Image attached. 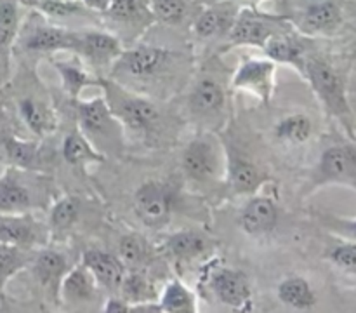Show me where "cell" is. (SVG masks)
<instances>
[{
    "mask_svg": "<svg viewBox=\"0 0 356 313\" xmlns=\"http://www.w3.org/2000/svg\"><path fill=\"white\" fill-rule=\"evenodd\" d=\"M51 230L49 225L35 216V212L0 214V243L38 249L47 246Z\"/></svg>",
    "mask_w": 356,
    "mask_h": 313,
    "instance_id": "14",
    "label": "cell"
},
{
    "mask_svg": "<svg viewBox=\"0 0 356 313\" xmlns=\"http://www.w3.org/2000/svg\"><path fill=\"white\" fill-rule=\"evenodd\" d=\"M214 243V240L200 230H179L163 240V254L176 264H188L211 256Z\"/></svg>",
    "mask_w": 356,
    "mask_h": 313,
    "instance_id": "21",
    "label": "cell"
},
{
    "mask_svg": "<svg viewBox=\"0 0 356 313\" xmlns=\"http://www.w3.org/2000/svg\"><path fill=\"white\" fill-rule=\"evenodd\" d=\"M329 184H341L356 191V139L327 146L320 155L309 177L308 191L313 193Z\"/></svg>",
    "mask_w": 356,
    "mask_h": 313,
    "instance_id": "8",
    "label": "cell"
},
{
    "mask_svg": "<svg viewBox=\"0 0 356 313\" xmlns=\"http://www.w3.org/2000/svg\"><path fill=\"white\" fill-rule=\"evenodd\" d=\"M61 152L66 163L82 170H86L89 166L103 163L106 160V155H103L80 129H73L65 136Z\"/></svg>",
    "mask_w": 356,
    "mask_h": 313,
    "instance_id": "29",
    "label": "cell"
},
{
    "mask_svg": "<svg viewBox=\"0 0 356 313\" xmlns=\"http://www.w3.org/2000/svg\"><path fill=\"white\" fill-rule=\"evenodd\" d=\"M134 212L146 226L160 228L167 225L176 209V190L160 179H148L134 191Z\"/></svg>",
    "mask_w": 356,
    "mask_h": 313,
    "instance_id": "9",
    "label": "cell"
},
{
    "mask_svg": "<svg viewBox=\"0 0 356 313\" xmlns=\"http://www.w3.org/2000/svg\"><path fill=\"white\" fill-rule=\"evenodd\" d=\"M99 90L106 99L111 113L124 127L125 134L138 136V138H149L155 134L162 122V113L148 97L132 93L111 77L108 79L101 77Z\"/></svg>",
    "mask_w": 356,
    "mask_h": 313,
    "instance_id": "2",
    "label": "cell"
},
{
    "mask_svg": "<svg viewBox=\"0 0 356 313\" xmlns=\"http://www.w3.org/2000/svg\"><path fill=\"white\" fill-rule=\"evenodd\" d=\"M52 183L45 172L7 166L0 176V214L35 212L51 205Z\"/></svg>",
    "mask_w": 356,
    "mask_h": 313,
    "instance_id": "3",
    "label": "cell"
},
{
    "mask_svg": "<svg viewBox=\"0 0 356 313\" xmlns=\"http://www.w3.org/2000/svg\"><path fill=\"white\" fill-rule=\"evenodd\" d=\"M35 250L37 249L0 243V294L6 289L7 282L13 280L19 271L26 270L30 266Z\"/></svg>",
    "mask_w": 356,
    "mask_h": 313,
    "instance_id": "35",
    "label": "cell"
},
{
    "mask_svg": "<svg viewBox=\"0 0 356 313\" xmlns=\"http://www.w3.org/2000/svg\"><path fill=\"white\" fill-rule=\"evenodd\" d=\"M313 120L309 115L296 111V113H289L282 117L280 120L275 124L273 136L278 143L285 146H301L309 141L313 136Z\"/></svg>",
    "mask_w": 356,
    "mask_h": 313,
    "instance_id": "32",
    "label": "cell"
},
{
    "mask_svg": "<svg viewBox=\"0 0 356 313\" xmlns=\"http://www.w3.org/2000/svg\"><path fill=\"white\" fill-rule=\"evenodd\" d=\"M294 28L289 17L270 16L256 9H242L233 23L232 30L226 35V51L233 47H256L263 49L271 37Z\"/></svg>",
    "mask_w": 356,
    "mask_h": 313,
    "instance_id": "7",
    "label": "cell"
},
{
    "mask_svg": "<svg viewBox=\"0 0 356 313\" xmlns=\"http://www.w3.org/2000/svg\"><path fill=\"white\" fill-rule=\"evenodd\" d=\"M325 259L344 273L356 275V240L341 239L327 250Z\"/></svg>",
    "mask_w": 356,
    "mask_h": 313,
    "instance_id": "40",
    "label": "cell"
},
{
    "mask_svg": "<svg viewBox=\"0 0 356 313\" xmlns=\"http://www.w3.org/2000/svg\"><path fill=\"white\" fill-rule=\"evenodd\" d=\"M79 129L89 138V141L99 150L103 155L106 153L122 152L125 141V131L108 106L103 94L90 99H75Z\"/></svg>",
    "mask_w": 356,
    "mask_h": 313,
    "instance_id": "4",
    "label": "cell"
},
{
    "mask_svg": "<svg viewBox=\"0 0 356 313\" xmlns=\"http://www.w3.org/2000/svg\"><path fill=\"white\" fill-rule=\"evenodd\" d=\"M238 10L240 6L232 0H221V2L204 7L195 14L191 31L200 40L226 37L238 16Z\"/></svg>",
    "mask_w": 356,
    "mask_h": 313,
    "instance_id": "22",
    "label": "cell"
},
{
    "mask_svg": "<svg viewBox=\"0 0 356 313\" xmlns=\"http://www.w3.org/2000/svg\"><path fill=\"white\" fill-rule=\"evenodd\" d=\"M80 2L83 3V7H86L87 10L97 14H104V10L110 6V0H80Z\"/></svg>",
    "mask_w": 356,
    "mask_h": 313,
    "instance_id": "43",
    "label": "cell"
},
{
    "mask_svg": "<svg viewBox=\"0 0 356 313\" xmlns=\"http://www.w3.org/2000/svg\"><path fill=\"white\" fill-rule=\"evenodd\" d=\"M159 312L167 313H195L198 312V298L179 277H174L163 285L156 298Z\"/></svg>",
    "mask_w": 356,
    "mask_h": 313,
    "instance_id": "31",
    "label": "cell"
},
{
    "mask_svg": "<svg viewBox=\"0 0 356 313\" xmlns=\"http://www.w3.org/2000/svg\"><path fill=\"white\" fill-rule=\"evenodd\" d=\"M118 296L131 305V310H136L145 303L156 301V298H159L152 280L141 268H132L129 271L125 270L120 289H118Z\"/></svg>",
    "mask_w": 356,
    "mask_h": 313,
    "instance_id": "33",
    "label": "cell"
},
{
    "mask_svg": "<svg viewBox=\"0 0 356 313\" xmlns=\"http://www.w3.org/2000/svg\"><path fill=\"white\" fill-rule=\"evenodd\" d=\"M103 310L104 312H132L131 305H129L125 299H122L120 296H115V294H111L110 298L106 299Z\"/></svg>",
    "mask_w": 356,
    "mask_h": 313,
    "instance_id": "42",
    "label": "cell"
},
{
    "mask_svg": "<svg viewBox=\"0 0 356 313\" xmlns=\"http://www.w3.org/2000/svg\"><path fill=\"white\" fill-rule=\"evenodd\" d=\"M179 54L159 45L139 44L122 51L117 61L111 65V79H127L134 82H149L162 73L170 72Z\"/></svg>",
    "mask_w": 356,
    "mask_h": 313,
    "instance_id": "6",
    "label": "cell"
},
{
    "mask_svg": "<svg viewBox=\"0 0 356 313\" xmlns=\"http://www.w3.org/2000/svg\"><path fill=\"white\" fill-rule=\"evenodd\" d=\"M343 7L336 0H318L306 6L291 23L306 37H330L343 26Z\"/></svg>",
    "mask_w": 356,
    "mask_h": 313,
    "instance_id": "15",
    "label": "cell"
},
{
    "mask_svg": "<svg viewBox=\"0 0 356 313\" xmlns=\"http://www.w3.org/2000/svg\"><path fill=\"white\" fill-rule=\"evenodd\" d=\"M318 219L329 232L339 239L356 240V218H339L334 214H318Z\"/></svg>",
    "mask_w": 356,
    "mask_h": 313,
    "instance_id": "41",
    "label": "cell"
},
{
    "mask_svg": "<svg viewBox=\"0 0 356 313\" xmlns=\"http://www.w3.org/2000/svg\"><path fill=\"white\" fill-rule=\"evenodd\" d=\"M280 211L277 202L259 191L250 195L238 214V225L242 232L249 236H266L277 230Z\"/></svg>",
    "mask_w": 356,
    "mask_h": 313,
    "instance_id": "17",
    "label": "cell"
},
{
    "mask_svg": "<svg viewBox=\"0 0 356 313\" xmlns=\"http://www.w3.org/2000/svg\"><path fill=\"white\" fill-rule=\"evenodd\" d=\"M226 103H228V96H226L225 86L212 75H202L191 86L188 108L195 117L216 120L225 115Z\"/></svg>",
    "mask_w": 356,
    "mask_h": 313,
    "instance_id": "18",
    "label": "cell"
},
{
    "mask_svg": "<svg viewBox=\"0 0 356 313\" xmlns=\"http://www.w3.org/2000/svg\"><path fill=\"white\" fill-rule=\"evenodd\" d=\"M124 51L120 37L111 31L82 30L76 31V47L73 54L94 68H111Z\"/></svg>",
    "mask_w": 356,
    "mask_h": 313,
    "instance_id": "16",
    "label": "cell"
},
{
    "mask_svg": "<svg viewBox=\"0 0 356 313\" xmlns=\"http://www.w3.org/2000/svg\"><path fill=\"white\" fill-rule=\"evenodd\" d=\"M225 181L233 195L250 197L273 181L263 167L238 150L225 145Z\"/></svg>",
    "mask_w": 356,
    "mask_h": 313,
    "instance_id": "12",
    "label": "cell"
},
{
    "mask_svg": "<svg viewBox=\"0 0 356 313\" xmlns=\"http://www.w3.org/2000/svg\"><path fill=\"white\" fill-rule=\"evenodd\" d=\"M277 298L284 306L291 310H299V312L313 310L318 303V296H316L313 285L309 284L308 278L301 277V275H291L278 282Z\"/></svg>",
    "mask_w": 356,
    "mask_h": 313,
    "instance_id": "30",
    "label": "cell"
},
{
    "mask_svg": "<svg viewBox=\"0 0 356 313\" xmlns=\"http://www.w3.org/2000/svg\"><path fill=\"white\" fill-rule=\"evenodd\" d=\"M263 52L266 58H270L277 65L291 66L302 75L306 58L312 51H309L308 37L299 33L296 28H291V30L271 37L263 47Z\"/></svg>",
    "mask_w": 356,
    "mask_h": 313,
    "instance_id": "20",
    "label": "cell"
},
{
    "mask_svg": "<svg viewBox=\"0 0 356 313\" xmlns=\"http://www.w3.org/2000/svg\"><path fill=\"white\" fill-rule=\"evenodd\" d=\"M232 2L238 3V6H242V3H256V2H261V0H232Z\"/></svg>",
    "mask_w": 356,
    "mask_h": 313,
    "instance_id": "44",
    "label": "cell"
},
{
    "mask_svg": "<svg viewBox=\"0 0 356 313\" xmlns=\"http://www.w3.org/2000/svg\"><path fill=\"white\" fill-rule=\"evenodd\" d=\"M28 268L37 278L38 284L45 291H49V294L54 296L56 301H59V285H61L66 271L70 270V263L65 254L58 249H51V247H38Z\"/></svg>",
    "mask_w": 356,
    "mask_h": 313,
    "instance_id": "24",
    "label": "cell"
},
{
    "mask_svg": "<svg viewBox=\"0 0 356 313\" xmlns=\"http://www.w3.org/2000/svg\"><path fill=\"white\" fill-rule=\"evenodd\" d=\"M24 7H30V9L37 10L38 14L51 17V19H63V17H72L76 14L87 13L80 0H35Z\"/></svg>",
    "mask_w": 356,
    "mask_h": 313,
    "instance_id": "37",
    "label": "cell"
},
{
    "mask_svg": "<svg viewBox=\"0 0 356 313\" xmlns=\"http://www.w3.org/2000/svg\"><path fill=\"white\" fill-rule=\"evenodd\" d=\"M17 113H19L24 127L33 134V138L42 139V141L54 134L58 129V113H56L54 106L37 96L19 97Z\"/></svg>",
    "mask_w": 356,
    "mask_h": 313,
    "instance_id": "26",
    "label": "cell"
},
{
    "mask_svg": "<svg viewBox=\"0 0 356 313\" xmlns=\"http://www.w3.org/2000/svg\"><path fill=\"white\" fill-rule=\"evenodd\" d=\"M19 33L17 0H0V51L10 47Z\"/></svg>",
    "mask_w": 356,
    "mask_h": 313,
    "instance_id": "38",
    "label": "cell"
},
{
    "mask_svg": "<svg viewBox=\"0 0 356 313\" xmlns=\"http://www.w3.org/2000/svg\"><path fill=\"white\" fill-rule=\"evenodd\" d=\"M52 66L58 72L59 80H61L63 90L72 101L82 97V93L90 87L99 89L101 77L90 75L82 65V59L73 54L72 59H54Z\"/></svg>",
    "mask_w": 356,
    "mask_h": 313,
    "instance_id": "27",
    "label": "cell"
},
{
    "mask_svg": "<svg viewBox=\"0 0 356 313\" xmlns=\"http://www.w3.org/2000/svg\"><path fill=\"white\" fill-rule=\"evenodd\" d=\"M225 145L212 132L197 134L181 153V169L190 183L204 184L225 177Z\"/></svg>",
    "mask_w": 356,
    "mask_h": 313,
    "instance_id": "5",
    "label": "cell"
},
{
    "mask_svg": "<svg viewBox=\"0 0 356 313\" xmlns=\"http://www.w3.org/2000/svg\"><path fill=\"white\" fill-rule=\"evenodd\" d=\"M277 87V63L270 58L243 56L232 77V89L256 96L263 104H270Z\"/></svg>",
    "mask_w": 356,
    "mask_h": 313,
    "instance_id": "10",
    "label": "cell"
},
{
    "mask_svg": "<svg viewBox=\"0 0 356 313\" xmlns=\"http://www.w3.org/2000/svg\"><path fill=\"white\" fill-rule=\"evenodd\" d=\"M99 284L82 261L70 266V270L63 277L61 285H59V301L72 306L90 305L96 299H99Z\"/></svg>",
    "mask_w": 356,
    "mask_h": 313,
    "instance_id": "23",
    "label": "cell"
},
{
    "mask_svg": "<svg viewBox=\"0 0 356 313\" xmlns=\"http://www.w3.org/2000/svg\"><path fill=\"white\" fill-rule=\"evenodd\" d=\"M301 77L309 83L327 117L339 122L348 138L356 139V120L348 96L346 73L325 56L309 52Z\"/></svg>",
    "mask_w": 356,
    "mask_h": 313,
    "instance_id": "1",
    "label": "cell"
},
{
    "mask_svg": "<svg viewBox=\"0 0 356 313\" xmlns=\"http://www.w3.org/2000/svg\"><path fill=\"white\" fill-rule=\"evenodd\" d=\"M30 2H35V0H19V3H23V6H26V3Z\"/></svg>",
    "mask_w": 356,
    "mask_h": 313,
    "instance_id": "45",
    "label": "cell"
},
{
    "mask_svg": "<svg viewBox=\"0 0 356 313\" xmlns=\"http://www.w3.org/2000/svg\"><path fill=\"white\" fill-rule=\"evenodd\" d=\"M155 21L165 24H181L190 16V0H149Z\"/></svg>",
    "mask_w": 356,
    "mask_h": 313,
    "instance_id": "39",
    "label": "cell"
},
{
    "mask_svg": "<svg viewBox=\"0 0 356 313\" xmlns=\"http://www.w3.org/2000/svg\"><path fill=\"white\" fill-rule=\"evenodd\" d=\"M82 212V200L73 195H65V197L56 198L49 205V230L51 233L68 232L75 226L80 219Z\"/></svg>",
    "mask_w": 356,
    "mask_h": 313,
    "instance_id": "34",
    "label": "cell"
},
{
    "mask_svg": "<svg viewBox=\"0 0 356 313\" xmlns=\"http://www.w3.org/2000/svg\"><path fill=\"white\" fill-rule=\"evenodd\" d=\"M0 159L7 166L23 170H45V150L42 139H23L14 134L0 136Z\"/></svg>",
    "mask_w": 356,
    "mask_h": 313,
    "instance_id": "19",
    "label": "cell"
},
{
    "mask_svg": "<svg viewBox=\"0 0 356 313\" xmlns=\"http://www.w3.org/2000/svg\"><path fill=\"white\" fill-rule=\"evenodd\" d=\"M104 16L132 31L145 30L155 21L149 0H110Z\"/></svg>",
    "mask_w": 356,
    "mask_h": 313,
    "instance_id": "28",
    "label": "cell"
},
{
    "mask_svg": "<svg viewBox=\"0 0 356 313\" xmlns=\"http://www.w3.org/2000/svg\"><path fill=\"white\" fill-rule=\"evenodd\" d=\"M149 243L139 233H127L118 242V254L125 268H141L149 261Z\"/></svg>",
    "mask_w": 356,
    "mask_h": 313,
    "instance_id": "36",
    "label": "cell"
},
{
    "mask_svg": "<svg viewBox=\"0 0 356 313\" xmlns=\"http://www.w3.org/2000/svg\"><path fill=\"white\" fill-rule=\"evenodd\" d=\"M82 263L94 275L101 291H106L108 294H118L122 278H124L125 270H127L120 257L103 249L90 247L83 252Z\"/></svg>",
    "mask_w": 356,
    "mask_h": 313,
    "instance_id": "25",
    "label": "cell"
},
{
    "mask_svg": "<svg viewBox=\"0 0 356 313\" xmlns=\"http://www.w3.org/2000/svg\"><path fill=\"white\" fill-rule=\"evenodd\" d=\"M207 271L205 280L221 305L238 312L252 310V285L242 270L211 263Z\"/></svg>",
    "mask_w": 356,
    "mask_h": 313,
    "instance_id": "11",
    "label": "cell"
},
{
    "mask_svg": "<svg viewBox=\"0 0 356 313\" xmlns=\"http://www.w3.org/2000/svg\"><path fill=\"white\" fill-rule=\"evenodd\" d=\"M17 47L28 54L75 52L76 31L47 23H31L16 37Z\"/></svg>",
    "mask_w": 356,
    "mask_h": 313,
    "instance_id": "13",
    "label": "cell"
}]
</instances>
